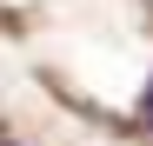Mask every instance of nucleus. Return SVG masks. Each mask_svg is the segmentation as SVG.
<instances>
[{"mask_svg":"<svg viewBox=\"0 0 153 146\" xmlns=\"http://www.w3.org/2000/svg\"><path fill=\"white\" fill-rule=\"evenodd\" d=\"M7 146H13V139H7Z\"/></svg>","mask_w":153,"mask_h":146,"instance_id":"2","label":"nucleus"},{"mask_svg":"<svg viewBox=\"0 0 153 146\" xmlns=\"http://www.w3.org/2000/svg\"><path fill=\"white\" fill-rule=\"evenodd\" d=\"M140 119H146V126H153V86H146V100H140Z\"/></svg>","mask_w":153,"mask_h":146,"instance_id":"1","label":"nucleus"}]
</instances>
